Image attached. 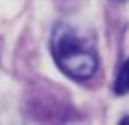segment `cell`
Masks as SVG:
<instances>
[{
	"instance_id": "6da1fadb",
	"label": "cell",
	"mask_w": 129,
	"mask_h": 125,
	"mask_svg": "<svg viewBox=\"0 0 129 125\" xmlns=\"http://www.w3.org/2000/svg\"><path fill=\"white\" fill-rule=\"evenodd\" d=\"M50 52L56 67L71 79L87 81L97 71L95 50L64 22H58L52 28Z\"/></svg>"
},
{
	"instance_id": "7a4b0ae2",
	"label": "cell",
	"mask_w": 129,
	"mask_h": 125,
	"mask_svg": "<svg viewBox=\"0 0 129 125\" xmlns=\"http://www.w3.org/2000/svg\"><path fill=\"white\" fill-rule=\"evenodd\" d=\"M113 91L117 95H125L129 93V58L121 65L117 77H115V85H113Z\"/></svg>"
},
{
	"instance_id": "3957f363",
	"label": "cell",
	"mask_w": 129,
	"mask_h": 125,
	"mask_svg": "<svg viewBox=\"0 0 129 125\" xmlns=\"http://www.w3.org/2000/svg\"><path fill=\"white\" fill-rule=\"evenodd\" d=\"M119 123H129V117H121V121Z\"/></svg>"
},
{
	"instance_id": "277c9868",
	"label": "cell",
	"mask_w": 129,
	"mask_h": 125,
	"mask_svg": "<svg viewBox=\"0 0 129 125\" xmlns=\"http://www.w3.org/2000/svg\"><path fill=\"white\" fill-rule=\"evenodd\" d=\"M115 2H127V0H115Z\"/></svg>"
}]
</instances>
